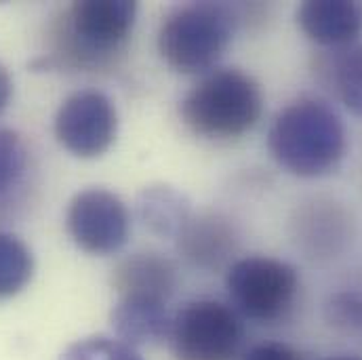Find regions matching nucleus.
<instances>
[{
    "label": "nucleus",
    "mask_w": 362,
    "mask_h": 360,
    "mask_svg": "<svg viewBox=\"0 0 362 360\" xmlns=\"http://www.w3.org/2000/svg\"><path fill=\"white\" fill-rule=\"evenodd\" d=\"M137 21V2L81 0L66 6L49 28L42 68L101 72L122 59Z\"/></svg>",
    "instance_id": "obj_1"
},
{
    "label": "nucleus",
    "mask_w": 362,
    "mask_h": 360,
    "mask_svg": "<svg viewBox=\"0 0 362 360\" xmlns=\"http://www.w3.org/2000/svg\"><path fill=\"white\" fill-rule=\"evenodd\" d=\"M268 150L286 173L303 180L322 178L333 173L346 158V124L327 101L299 97L274 116Z\"/></svg>",
    "instance_id": "obj_2"
},
{
    "label": "nucleus",
    "mask_w": 362,
    "mask_h": 360,
    "mask_svg": "<svg viewBox=\"0 0 362 360\" xmlns=\"http://www.w3.org/2000/svg\"><path fill=\"white\" fill-rule=\"evenodd\" d=\"M264 114L259 83L238 68H215L183 95L180 116L200 139L228 144L255 129Z\"/></svg>",
    "instance_id": "obj_3"
},
{
    "label": "nucleus",
    "mask_w": 362,
    "mask_h": 360,
    "mask_svg": "<svg viewBox=\"0 0 362 360\" xmlns=\"http://www.w3.org/2000/svg\"><path fill=\"white\" fill-rule=\"evenodd\" d=\"M243 17L245 4L187 2L173 6L156 34L158 53L180 74H206L217 68Z\"/></svg>",
    "instance_id": "obj_4"
},
{
    "label": "nucleus",
    "mask_w": 362,
    "mask_h": 360,
    "mask_svg": "<svg viewBox=\"0 0 362 360\" xmlns=\"http://www.w3.org/2000/svg\"><path fill=\"white\" fill-rule=\"evenodd\" d=\"M226 289L230 306L240 318L257 325H278L295 310L301 278L288 262L268 255H249L228 268Z\"/></svg>",
    "instance_id": "obj_5"
},
{
    "label": "nucleus",
    "mask_w": 362,
    "mask_h": 360,
    "mask_svg": "<svg viewBox=\"0 0 362 360\" xmlns=\"http://www.w3.org/2000/svg\"><path fill=\"white\" fill-rule=\"evenodd\" d=\"M167 342L175 360H238L245 325L230 303L192 299L173 314Z\"/></svg>",
    "instance_id": "obj_6"
},
{
    "label": "nucleus",
    "mask_w": 362,
    "mask_h": 360,
    "mask_svg": "<svg viewBox=\"0 0 362 360\" xmlns=\"http://www.w3.org/2000/svg\"><path fill=\"white\" fill-rule=\"evenodd\" d=\"M53 131L70 154L78 158H97L105 154L116 139V105L103 91H74L57 108Z\"/></svg>",
    "instance_id": "obj_7"
},
{
    "label": "nucleus",
    "mask_w": 362,
    "mask_h": 360,
    "mask_svg": "<svg viewBox=\"0 0 362 360\" xmlns=\"http://www.w3.org/2000/svg\"><path fill=\"white\" fill-rule=\"evenodd\" d=\"M70 238L90 255L120 251L131 234V215L120 196L103 187L78 192L66 211Z\"/></svg>",
    "instance_id": "obj_8"
},
{
    "label": "nucleus",
    "mask_w": 362,
    "mask_h": 360,
    "mask_svg": "<svg viewBox=\"0 0 362 360\" xmlns=\"http://www.w3.org/2000/svg\"><path fill=\"white\" fill-rule=\"evenodd\" d=\"M297 249L312 262L339 257L352 240L354 223L350 213L331 198L301 202L291 219Z\"/></svg>",
    "instance_id": "obj_9"
},
{
    "label": "nucleus",
    "mask_w": 362,
    "mask_h": 360,
    "mask_svg": "<svg viewBox=\"0 0 362 360\" xmlns=\"http://www.w3.org/2000/svg\"><path fill=\"white\" fill-rule=\"evenodd\" d=\"M177 249L187 264L204 272L230 268L238 251V230L221 213L204 211L192 215L177 236Z\"/></svg>",
    "instance_id": "obj_10"
},
{
    "label": "nucleus",
    "mask_w": 362,
    "mask_h": 360,
    "mask_svg": "<svg viewBox=\"0 0 362 360\" xmlns=\"http://www.w3.org/2000/svg\"><path fill=\"white\" fill-rule=\"evenodd\" d=\"M295 19L308 40L329 51L356 45L362 34V6L350 0H308Z\"/></svg>",
    "instance_id": "obj_11"
},
{
    "label": "nucleus",
    "mask_w": 362,
    "mask_h": 360,
    "mask_svg": "<svg viewBox=\"0 0 362 360\" xmlns=\"http://www.w3.org/2000/svg\"><path fill=\"white\" fill-rule=\"evenodd\" d=\"M177 282V264L158 251L131 253L112 270V286L118 297H148L167 303L173 297Z\"/></svg>",
    "instance_id": "obj_12"
},
{
    "label": "nucleus",
    "mask_w": 362,
    "mask_h": 360,
    "mask_svg": "<svg viewBox=\"0 0 362 360\" xmlns=\"http://www.w3.org/2000/svg\"><path fill=\"white\" fill-rule=\"evenodd\" d=\"M171 314L165 301L148 297H118L110 314L116 337L133 348L160 344L169 337Z\"/></svg>",
    "instance_id": "obj_13"
},
{
    "label": "nucleus",
    "mask_w": 362,
    "mask_h": 360,
    "mask_svg": "<svg viewBox=\"0 0 362 360\" xmlns=\"http://www.w3.org/2000/svg\"><path fill=\"white\" fill-rule=\"evenodd\" d=\"M316 79L362 118V45L327 51L316 59Z\"/></svg>",
    "instance_id": "obj_14"
},
{
    "label": "nucleus",
    "mask_w": 362,
    "mask_h": 360,
    "mask_svg": "<svg viewBox=\"0 0 362 360\" xmlns=\"http://www.w3.org/2000/svg\"><path fill=\"white\" fill-rule=\"evenodd\" d=\"M137 215L141 223L158 238L177 240L194 213L183 192L171 185H150L137 196Z\"/></svg>",
    "instance_id": "obj_15"
},
{
    "label": "nucleus",
    "mask_w": 362,
    "mask_h": 360,
    "mask_svg": "<svg viewBox=\"0 0 362 360\" xmlns=\"http://www.w3.org/2000/svg\"><path fill=\"white\" fill-rule=\"evenodd\" d=\"M34 276V255L15 234L0 232V299L19 295Z\"/></svg>",
    "instance_id": "obj_16"
},
{
    "label": "nucleus",
    "mask_w": 362,
    "mask_h": 360,
    "mask_svg": "<svg viewBox=\"0 0 362 360\" xmlns=\"http://www.w3.org/2000/svg\"><path fill=\"white\" fill-rule=\"evenodd\" d=\"M30 152L17 131L0 129V200L11 196L28 173Z\"/></svg>",
    "instance_id": "obj_17"
},
{
    "label": "nucleus",
    "mask_w": 362,
    "mask_h": 360,
    "mask_svg": "<svg viewBox=\"0 0 362 360\" xmlns=\"http://www.w3.org/2000/svg\"><path fill=\"white\" fill-rule=\"evenodd\" d=\"M59 360H144L137 348L120 342L118 337L93 335L70 344Z\"/></svg>",
    "instance_id": "obj_18"
},
{
    "label": "nucleus",
    "mask_w": 362,
    "mask_h": 360,
    "mask_svg": "<svg viewBox=\"0 0 362 360\" xmlns=\"http://www.w3.org/2000/svg\"><path fill=\"white\" fill-rule=\"evenodd\" d=\"M327 323L341 333L362 331V293L358 291H337L325 303Z\"/></svg>",
    "instance_id": "obj_19"
},
{
    "label": "nucleus",
    "mask_w": 362,
    "mask_h": 360,
    "mask_svg": "<svg viewBox=\"0 0 362 360\" xmlns=\"http://www.w3.org/2000/svg\"><path fill=\"white\" fill-rule=\"evenodd\" d=\"M240 360H303L301 354L282 342H264L249 348Z\"/></svg>",
    "instance_id": "obj_20"
},
{
    "label": "nucleus",
    "mask_w": 362,
    "mask_h": 360,
    "mask_svg": "<svg viewBox=\"0 0 362 360\" xmlns=\"http://www.w3.org/2000/svg\"><path fill=\"white\" fill-rule=\"evenodd\" d=\"M11 97H13V79L8 74V70L0 64V114L11 103Z\"/></svg>",
    "instance_id": "obj_21"
},
{
    "label": "nucleus",
    "mask_w": 362,
    "mask_h": 360,
    "mask_svg": "<svg viewBox=\"0 0 362 360\" xmlns=\"http://www.w3.org/2000/svg\"><path fill=\"white\" fill-rule=\"evenodd\" d=\"M322 360H362L361 356H354V354H337V356H329V359Z\"/></svg>",
    "instance_id": "obj_22"
}]
</instances>
